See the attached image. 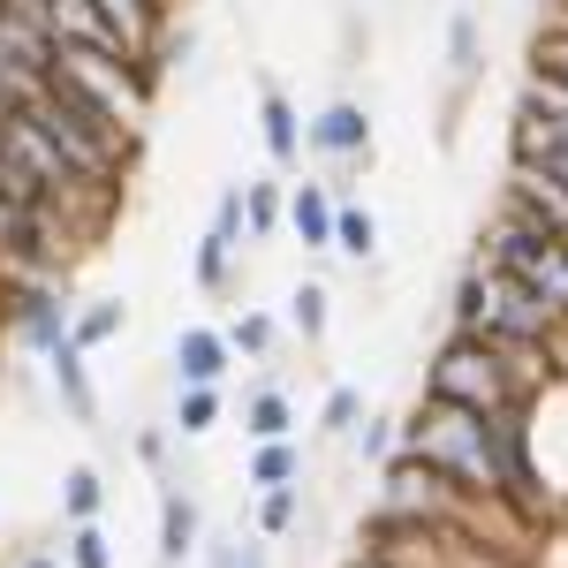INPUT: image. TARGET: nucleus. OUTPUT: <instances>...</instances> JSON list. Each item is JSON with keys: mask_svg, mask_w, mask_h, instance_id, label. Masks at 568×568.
<instances>
[{"mask_svg": "<svg viewBox=\"0 0 568 568\" xmlns=\"http://www.w3.org/2000/svg\"><path fill=\"white\" fill-rule=\"evenodd\" d=\"M402 447H417L439 478H455L470 500H500V478H493V425H485L478 409H455V402L417 394V409L402 417Z\"/></svg>", "mask_w": 568, "mask_h": 568, "instance_id": "1", "label": "nucleus"}, {"mask_svg": "<svg viewBox=\"0 0 568 568\" xmlns=\"http://www.w3.org/2000/svg\"><path fill=\"white\" fill-rule=\"evenodd\" d=\"M425 394H433V402H455V409H478V417H493L500 402H524L516 379H508L500 342H485V334H447V342L425 356Z\"/></svg>", "mask_w": 568, "mask_h": 568, "instance_id": "2", "label": "nucleus"}, {"mask_svg": "<svg viewBox=\"0 0 568 568\" xmlns=\"http://www.w3.org/2000/svg\"><path fill=\"white\" fill-rule=\"evenodd\" d=\"M61 84H77L99 106V114H114L122 130H144V114H152V91L160 77L130 61V53H99V45H61V69H53Z\"/></svg>", "mask_w": 568, "mask_h": 568, "instance_id": "3", "label": "nucleus"}, {"mask_svg": "<svg viewBox=\"0 0 568 568\" xmlns=\"http://www.w3.org/2000/svg\"><path fill=\"white\" fill-rule=\"evenodd\" d=\"M69 281H45V273H0V326L23 356H53L69 342Z\"/></svg>", "mask_w": 568, "mask_h": 568, "instance_id": "4", "label": "nucleus"}, {"mask_svg": "<svg viewBox=\"0 0 568 568\" xmlns=\"http://www.w3.org/2000/svg\"><path fill=\"white\" fill-rule=\"evenodd\" d=\"M304 160H326V168H372V106L364 99H326L318 114L304 122Z\"/></svg>", "mask_w": 568, "mask_h": 568, "instance_id": "5", "label": "nucleus"}, {"mask_svg": "<svg viewBox=\"0 0 568 568\" xmlns=\"http://www.w3.org/2000/svg\"><path fill=\"white\" fill-rule=\"evenodd\" d=\"M227 372H235V349H227L220 326H182L168 342V379L175 387H227Z\"/></svg>", "mask_w": 568, "mask_h": 568, "instance_id": "6", "label": "nucleus"}, {"mask_svg": "<svg viewBox=\"0 0 568 568\" xmlns=\"http://www.w3.org/2000/svg\"><path fill=\"white\" fill-rule=\"evenodd\" d=\"M39 364H45V387H53V402L69 409V425H77V433H99V387H91V349L61 342V349L39 356Z\"/></svg>", "mask_w": 568, "mask_h": 568, "instance_id": "7", "label": "nucleus"}, {"mask_svg": "<svg viewBox=\"0 0 568 568\" xmlns=\"http://www.w3.org/2000/svg\"><path fill=\"white\" fill-rule=\"evenodd\" d=\"M258 144H265V160H273V175L304 168V106L281 84H258Z\"/></svg>", "mask_w": 568, "mask_h": 568, "instance_id": "8", "label": "nucleus"}, {"mask_svg": "<svg viewBox=\"0 0 568 568\" xmlns=\"http://www.w3.org/2000/svg\"><path fill=\"white\" fill-rule=\"evenodd\" d=\"M516 213H530L538 227H554V235H568V182L546 175V168H530V160H508V190H500Z\"/></svg>", "mask_w": 568, "mask_h": 568, "instance_id": "9", "label": "nucleus"}, {"mask_svg": "<svg viewBox=\"0 0 568 568\" xmlns=\"http://www.w3.org/2000/svg\"><path fill=\"white\" fill-rule=\"evenodd\" d=\"M197 546H205V508L182 485H160V546H152V568H182Z\"/></svg>", "mask_w": 568, "mask_h": 568, "instance_id": "10", "label": "nucleus"}, {"mask_svg": "<svg viewBox=\"0 0 568 568\" xmlns=\"http://www.w3.org/2000/svg\"><path fill=\"white\" fill-rule=\"evenodd\" d=\"M296 425H304L296 394L281 387V372L265 364V379L243 394V439H251V447H258V439H296Z\"/></svg>", "mask_w": 568, "mask_h": 568, "instance_id": "11", "label": "nucleus"}, {"mask_svg": "<svg viewBox=\"0 0 568 568\" xmlns=\"http://www.w3.org/2000/svg\"><path fill=\"white\" fill-rule=\"evenodd\" d=\"M288 235L304 251H334V190L326 182H288Z\"/></svg>", "mask_w": 568, "mask_h": 568, "instance_id": "12", "label": "nucleus"}, {"mask_svg": "<svg viewBox=\"0 0 568 568\" xmlns=\"http://www.w3.org/2000/svg\"><path fill=\"white\" fill-rule=\"evenodd\" d=\"M39 23L53 31V45H99V53H122L114 31H106V16H99L91 0H45Z\"/></svg>", "mask_w": 568, "mask_h": 568, "instance_id": "13", "label": "nucleus"}, {"mask_svg": "<svg viewBox=\"0 0 568 568\" xmlns=\"http://www.w3.org/2000/svg\"><path fill=\"white\" fill-rule=\"evenodd\" d=\"M447 334H493V273L485 258H470L455 273V296H447Z\"/></svg>", "mask_w": 568, "mask_h": 568, "instance_id": "14", "label": "nucleus"}, {"mask_svg": "<svg viewBox=\"0 0 568 568\" xmlns=\"http://www.w3.org/2000/svg\"><path fill=\"white\" fill-rule=\"evenodd\" d=\"M304 478H311L304 439H258V447H251V463H243V485H251V493H273V485H304Z\"/></svg>", "mask_w": 568, "mask_h": 568, "instance_id": "15", "label": "nucleus"}, {"mask_svg": "<svg viewBox=\"0 0 568 568\" xmlns=\"http://www.w3.org/2000/svg\"><path fill=\"white\" fill-rule=\"evenodd\" d=\"M304 524H311V478L273 485V493H258V508H251V530H258V538H296Z\"/></svg>", "mask_w": 568, "mask_h": 568, "instance_id": "16", "label": "nucleus"}, {"mask_svg": "<svg viewBox=\"0 0 568 568\" xmlns=\"http://www.w3.org/2000/svg\"><path fill=\"white\" fill-rule=\"evenodd\" d=\"M220 417H227V387H175V402H168V433L175 439L220 433Z\"/></svg>", "mask_w": 568, "mask_h": 568, "instance_id": "17", "label": "nucleus"}, {"mask_svg": "<svg viewBox=\"0 0 568 568\" xmlns=\"http://www.w3.org/2000/svg\"><path fill=\"white\" fill-rule=\"evenodd\" d=\"M243 227H251V243H281L288 235V190H281V175L243 182Z\"/></svg>", "mask_w": 568, "mask_h": 568, "instance_id": "18", "label": "nucleus"}, {"mask_svg": "<svg viewBox=\"0 0 568 568\" xmlns=\"http://www.w3.org/2000/svg\"><path fill=\"white\" fill-rule=\"evenodd\" d=\"M334 258H349V265H372V258H379V213H372V205L334 197Z\"/></svg>", "mask_w": 568, "mask_h": 568, "instance_id": "19", "label": "nucleus"}, {"mask_svg": "<svg viewBox=\"0 0 568 568\" xmlns=\"http://www.w3.org/2000/svg\"><path fill=\"white\" fill-rule=\"evenodd\" d=\"M447 77L455 91H470L485 77V31H478V8H455L447 16Z\"/></svg>", "mask_w": 568, "mask_h": 568, "instance_id": "20", "label": "nucleus"}, {"mask_svg": "<svg viewBox=\"0 0 568 568\" xmlns=\"http://www.w3.org/2000/svg\"><path fill=\"white\" fill-rule=\"evenodd\" d=\"M281 326H288L304 349H318L326 326H334V296H326V281H296V288H288V311H281Z\"/></svg>", "mask_w": 568, "mask_h": 568, "instance_id": "21", "label": "nucleus"}, {"mask_svg": "<svg viewBox=\"0 0 568 568\" xmlns=\"http://www.w3.org/2000/svg\"><path fill=\"white\" fill-rule=\"evenodd\" d=\"M122 326H130V304L122 296H84L77 318H69V342L77 349H106V342H122Z\"/></svg>", "mask_w": 568, "mask_h": 568, "instance_id": "22", "label": "nucleus"}, {"mask_svg": "<svg viewBox=\"0 0 568 568\" xmlns=\"http://www.w3.org/2000/svg\"><path fill=\"white\" fill-rule=\"evenodd\" d=\"M235 258H243V243H227V235H197V258H190V281H197V296H227L235 288Z\"/></svg>", "mask_w": 568, "mask_h": 568, "instance_id": "23", "label": "nucleus"}, {"mask_svg": "<svg viewBox=\"0 0 568 568\" xmlns=\"http://www.w3.org/2000/svg\"><path fill=\"white\" fill-rule=\"evenodd\" d=\"M106 500H114V493H106V470H99V463H77V470L61 478V524H99Z\"/></svg>", "mask_w": 568, "mask_h": 568, "instance_id": "24", "label": "nucleus"}, {"mask_svg": "<svg viewBox=\"0 0 568 568\" xmlns=\"http://www.w3.org/2000/svg\"><path fill=\"white\" fill-rule=\"evenodd\" d=\"M220 334H227V349L251 356V364H273V356H281V318H273V311H235Z\"/></svg>", "mask_w": 568, "mask_h": 568, "instance_id": "25", "label": "nucleus"}, {"mask_svg": "<svg viewBox=\"0 0 568 568\" xmlns=\"http://www.w3.org/2000/svg\"><path fill=\"white\" fill-rule=\"evenodd\" d=\"M516 106H530L538 122H554V130L568 136V77H554V69H538V61H530V69H524V91H516Z\"/></svg>", "mask_w": 568, "mask_h": 568, "instance_id": "26", "label": "nucleus"}, {"mask_svg": "<svg viewBox=\"0 0 568 568\" xmlns=\"http://www.w3.org/2000/svg\"><path fill=\"white\" fill-rule=\"evenodd\" d=\"M394 447H402V417H394V409H364L356 433H349V455L364 463V470H379Z\"/></svg>", "mask_w": 568, "mask_h": 568, "instance_id": "27", "label": "nucleus"}, {"mask_svg": "<svg viewBox=\"0 0 568 568\" xmlns=\"http://www.w3.org/2000/svg\"><path fill=\"white\" fill-rule=\"evenodd\" d=\"M508 281L538 288V296H546V304H554V311L568 318V251H561V235H554V243H546V251H538V258H530L524 273H508Z\"/></svg>", "mask_w": 568, "mask_h": 568, "instance_id": "28", "label": "nucleus"}, {"mask_svg": "<svg viewBox=\"0 0 568 568\" xmlns=\"http://www.w3.org/2000/svg\"><path fill=\"white\" fill-rule=\"evenodd\" d=\"M197 554H205V568H273V554H265L258 530H251V538H243V530H205Z\"/></svg>", "mask_w": 568, "mask_h": 568, "instance_id": "29", "label": "nucleus"}, {"mask_svg": "<svg viewBox=\"0 0 568 568\" xmlns=\"http://www.w3.org/2000/svg\"><path fill=\"white\" fill-rule=\"evenodd\" d=\"M61 561H69V568H114L106 516H99V524H61Z\"/></svg>", "mask_w": 568, "mask_h": 568, "instance_id": "30", "label": "nucleus"}, {"mask_svg": "<svg viewBox=\"0 0 568 568\" xmlns=\"http://www.w3.org/2000/svg\"><path fill=\"white\" fill-rule=\"evenodd\" d=\"M356 417H364V387H326V402H318V433H326V439H349Z\"/></svg>", "mask_w": 568, "mask_h": 568, "instance_id": "31", "label": "nucleus"}, {"mask_svg": "<svg viewBox=\"0 0 568 568\" xmlns=\"http://www.w3.org/2000/svg\"><path fill=\"white\" fill-rule=\"evenodd\" d=\"M130 447H136V463H144L160 485H175V478H168V463H175V433H168V417H160V425H136Z\"/></svg>", "mask_w": 568, "mask_h": 568, "instance_id": "32", "label": "nucleus"}, {"mask_svg": "<svg viewBox=\"0 0 568 568\" xmlns=\"http://www.w3.org/2000/svg\"><path fill=\"white\" fill-rule=\"evenodd\" d=\"M213 235H227V243H251V227H243V182H227L213 205Z\"/></svg>", "mask_w": 568, "mask_h": 568, "instance_id": "33", "label": "nucleus"}, {"mask_svg": "<svg viewBox=\"0 0 568 568\" xmlns=\"http://www.w3.org/2000/svg\"><path fill=\"white\" fill-rule=\"evenodd\" d=\"M530 61H538V69H554V77H568V31H554V23H546V31H538V45H530Z\"/></svg>", "mask_w": 568, "mask_h": 568, "instance_id": "34", "label": "nucleus"}, {"mask_svg": "<svg viewBox=\"0 0 568 568\" xmlns=\"http://www.w3.org/2000/svg\"><path fill=\"white\" fill-rule=\"evenodd\" d=\"M546 379H568V318L546 334Z\"/></svg>", "mask_w": 568, "mask_h": 568, "instance_id": "35", "label": "nucleus"}, {"mask_svg": "<svg viewBox=\"0 0 568 568\" xmlns=\"http://www.w3.org/2000/svg\"><path fill=\"white\" fill-rule=\"evenodd\" d=\"M16 568H69V561H61L53 546H31V554H23V561H16Z\"/></svg>", "mask_w": 568, "mask_h": 568, "instance_id": "36", "label": "nucleus"}, {"mask_svg": "<svg viewBox=\"0 0 568 568\" xmlns=\"http://www.w3.org/2000/svg\"><path fill=\"white\" fill-rule=\"evenodd\" d=\"M342 568H387V561H379V554H349Z\"/></svg>", "mask_w": 568, "mask_h": 568, "instance_id": "37", "label": "nucleus"}, {"mask_svg": "<svg viewBox=\"0 0 568 568\" xmlns=\"http://www.w3.org/2000/svg\"><path fill=\"white\" fill-rule=\"evenodd\" d=\"M8 122H16V106H8V91H0V130H8Z\"/></svg>", "mask_w": 568, "mask_h": 568, "instance_id": "38", "label": "nucleus"}, {"mask_svg": "<svg viewBox=\"0 0 568 568\" xmlns=\"http://www.w3.org/2000/svg\"><path fill=\"white\" fill-rule=\"evenodd\" d=\"M0 8H31V16H39V8H45V0H0Z\"/></svg>", "mask_w": 568, "mask_h": 568, "instance_id": "39", "label": "nucleus"}, {"mask_svg": "<svg viewBox=\"0 0 568 568\" xmlns=\"http://www.w3.org/2000/svg\"><path fill=\"white\" fill-rule=\"evenodd\" d=\"M538 8H546V16H554V8H561V0H538Z\"/></svg>", "mask_w": 568, "mask_h": 568, "instance_id": "40", "label": "nucleus"}, {"mask_svg": "<svg viewBox=\"0 0 568 568\" xmlns=\"http://www.w3.org/2000/svg\"><path fill=\"white\" fill-rule=\"evenodd\" d=\"M561 251H568V235H561Z\"/></svg>", "mask_w": 568, "mask_h": 568, "instance_id": "41", "label": "nucleus"}]
</instances>
